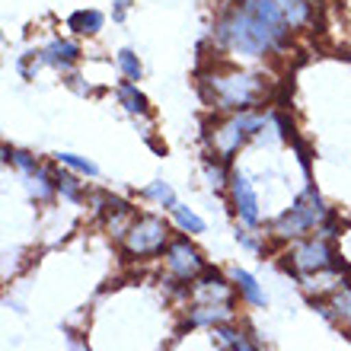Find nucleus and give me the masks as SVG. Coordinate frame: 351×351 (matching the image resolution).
Returning a JSON list of instances; mask_svg holds the SVG:
<instances>
[{"label":"nucleus","mask_w":351,"mask_h":351,"mask_svg":"<svg viewBox=\"0 0 351 351\" xmlns=\"http://www.w3.org/2000/svg\"><path fill=\"white\" fill-rule=\"evenodd\" d=\"M214 38H217L221 45L237 48V51L252 55V58L285 45V42L275 36V29L268 26V23H262V19L256 16L246 3H240L237 10H230V13H223V16L217 19V26H214Z\"/></svg>","instance_id":"nucleus-1"},{"label":"nucleus","mask_w":351,"mask_h":351,"mask_svg":"<svg viewBox=\"0 0 351 351\" xmlns=\"http://www.w3.org/2000/svg\"><path fill=\"white\" fill-rule=\"evenodd\" d=\"M208 99L223 112H250L265 96V84L256 74H211L204 80Z\"/></svg>","instance_id":"nucleus-2"},{"label":"nucleus","mask_w":351,"mask_h":351,"mask_svg":"<svg viewBox=\"0 0 351 351\" xmlns=\"http://www.w3.org/2000/svg\"><path fill=\"white\" fill-rule=\"evenodd\" d=\"M329 221V208L323 204V198L313 192V189H306L297 204L291 208L287 214H281L275 223V233L278 237H304L306 230H313L319 223Z\"/></svg>","instance_id":"nucleus-3"},{"label":"nucleus","mask_w":351,"mask_h":351,"mask_svg":"<svg viewBox=\"0 0 351 351\" xmlns=\"http://www.w3.org/2000/svg\"><path fill=\"white\" fill-rule=\"evenodd\" d=\"M262 125H265V121H262L259 115H252V112H237V115H230V119L223 121V125H217L214 134H211L214 154L230 163L233 154H237V150H240L243 144L262 128Z\"/></svg>","instance_id":"nucleus-4"},{"label":"nucleus","mask_w":351,"mask_h":351,"mask_svg":"<svg viewBox=\"0 0 351 351\" xmlns=\"http://www.w3.org/2000/svg\"><path fill=\"white\" fill-rule=\"evenodd\" d=\"M169 227L154 214H144L128 227L125 233V246H128L131 256H157L163 246H167Z\"/></svg>","instance_id":"nucleus-5"},{"label":"nucleus","mask_w":351,"mask_h":351,"mask_svg":"<svg viewBox=\"0 0 351 351\" xmlns=\"http://www.w3.org/2000/svg\"><path fill=\"white\" fill-rule=\"evenodd\" d=\"M291 259H294L297 271H304V275H316V271L339 268V256H335L329 240H323V237H313V240L300 243V246L291 252Z\"/></svg>","instance_id":"nucleus-6"},{"label":"nucleus","mask_w":351,"mask_h":351,"mask_svg":"<svg viewBox=\"0 0 351 351\" xmlns=\"http://www.w3.org/2000/svg\"><path fill=\"white\" fill-rule=\"evenodd\" d=\"M167 265L179 281H192V278H198L204 271L202 252L195 250L189 240H176L173 246H169L167 250Z\"/></svg>","instance_id":"nucleus-7"},{"label":"nucleus","mask_w":351,"mask_h":351,"mask_svg":"<svg viewBox=\"0 0 351 351\" xmlns=\"http://www.w3.org/2000/svg\"><path fill=\"white\" fill-rule=\"evenodd\" d=\"M230 192H233V204L243 214L246 223H259V198L252 192V182L246 176H233L230 179Z\"/></svg>","instance_id":"nucleus-8"},{"label":"nucleus","mask_w":351,"mask_h":351,"mask_svg":"<svg viewBox=\"0 0 351 351\" xmlns=\"http://www.w3.org/2000/svg\"><path fill=\"white\" fill-rule=\"evenodd\" d=\"M192 297L198 304H214V300H217V304H227V300H230V287L223 285V278L217 275V271H202L192 287Z\"/></svg>","instance_id":"nucleus-9"},{"label":"nucleus","mask_w":351,"mask_h":351,"mask_svg":"<svg viewBox=\"0 0 351 351\" xmlns=\"http://www.w3.org/2000/svg\"><path fill=\"white\" fill-rule=\"evenodd\" d=\"M80 58V48L74 45V42H67V38H58V42H51V45L42 51V61L51 67H71Z\"/></svg>","instance_id":"nucleus-10"},{"label":"nucleus","mask_w":351,"mask_h":351,"mask_svg":"<svg viewBox=\"0 0 351 351\" xmlns=\"http://www.w3.org/2000/svg\"><path fill=\"white\" fill-rule=\"evenodd\" d=\"M67 26L80 32V36H96L102 29V13L99 10H77L74 16L67 19Z\"/></svg>","instance_id":"nucleus-11"},{"label":"nucleus","mask_w":351,"mask_h":351,"mask_svg":"<svg viewBox=\"0 0 351 351\" xmlns=\"http://www.w3.org/2000/svg\"><path fill=\"white\" fill-rule=\"evenodd\" d=\"M230 316V304H198L189 316V326H198V323H221Z\"/></svg>","instance_id":"nucleus-12"},{"label":"nucleus","mask_w":351,"mask_h":351,"mask_svg":"<svg viewBox=\"0 0 351 351\" xmlns=\"http://www.w3.org/2000/svg\"><path fill=\"white\" fill-rule=\"evenodd\" d=\"M119 99L121 106H125V112H131V115H147V96L138 90L134 84H121L119 86Z\"/></svg>","instance_id":"nucleus-13"},{"label":"nucleus","mask_w":351,"mask_h":351,"mask_svg":"<svg viewBox=\"0 0 351 351\" xmlns=\"http://www.w3.org/2000/svg\"><path fill=\"white\" fill-rule=\"evenodd\" d=\"M233 281L240 285L243 297H246L250 304H256V306H262V304H265V294H262V291H259V285H256V278H252L250 271H240V268H237V271H233Z\"/></svg>","instance_id":"nucleus-14"},{"label":"nucleus","mask_w":351,"mask_h":351,"mask_svg":"<svg viewBox=\"0 0 351 351\" xmlns=\"http://www.w3.org/2000/svg\"><path fill=\"white\" fill-rule=\"evenodd\" d=\"M55 189H58V185H55V176L48 179V176L42 173V169H36V173H29V192L36 195L38 202H48Z\"/></svg>","instance_id":"nucleus-15"},{"label":"nucleus","mask_w":351,"mask_h":351,"mask_svg":"<svg viewBox=\"0 0 351 351\" xmlns=\"http://www.w3.org/2000/svg\"><path fill=\"white\" fill-rule=\"evenodd\" d=\"M204 173H208V179H211V185H227V160L223 157H208L204 160Z\"/></svg>","instance_id":"nucleus-16"},{"label":"nucleus","mask_w":351,"mask_h":351,"mask_svg":"<svg viewBox=\"0 0 351 351\" xmlns=\"http://www.w3.org/2000/svg\"><path fill=\"white\" fill-rule=\"evenodd\" d=\"M55 185H58V192L67 195L71 202H80L84 195H80V185H77V179L71 173H55Z\"/></svg>","instance_id":"nucleus-17"},{"label":"nucleus","mask_w":351,"mask_h":351,"mask_svg":"<svg viewBox=\"0 0 351 351\" xmlns=\"http://www.w3.org/2000/svg\"><path fill=\"white\" fill-rule=\"evenodd\" d=\"M58 160H61L64 167L77 169V173H86V176L99 173V169H96V163H90V160H84V157H77V154H58Z\"/></svg>","instance_id":"nucleus-18"},{"label":"nucleus","mask_w":351,"mask_h":351,"mask_svg":"<svg viewBox=\"0 0 351 351\" xmlns=\"http://www.w3.org/2000/svg\"><path fill=\"white\" fill-rule=\"evenodd\" d=\"M119 67L125 71V77H128V80H141V61L134 58V51H128V48H125V51H119Z\"/></svg>","instance_id":"nucleus-19"},{"label":"nucleus","mask_w":351,"mask_h":351,"mask_svg":"<svg viewBox=\"0 0 351 351\" xmlns=\"http://www.w3.org/2000/svg\"><path fill=\"white\" fill-rule=\"evenodd\" d=\"M173 211H176V221L182 223L185 230H192V233H204V221H202V217H198V214L185 211V208H179V204H176Z\"/></svg>","instance_id":"nucleus-20"},{"label":"nucleus","mask_w":351,"mask_h":351,"mask_svg":"<svg viewBox=\"0 0 351 351\" xmlns=\"http://www.w3.org/2000/svg\"><path fill=\"white\" fill-rule=\"evenodd\" d=\"M147 195L150 198H157V202H163L167 208H176V195H173V189H169L167 182H154L147 189Z\"/></svg>","instance_id":"nucleus-21"},{"label":"nucleus","mask_w":351,"mask_h":351,"mask_svg":"<svg viewBox=\"0 0 351 351\" xmlns=\"http://www.w3.org/2000/svg\"><path fill=\"white\" fill-rule=\"evenodd\" d=\"M332 310H339V316L351 319V291H342V294H335L332 300Z\"/></svg>","instance_id":"nucleus-22"},{"label":"nucleus","mask_w":351,"mask_h":351,"mask_svg":"<svg viewBox=\"0 0 351 351\" xmlns=\"http://www.w3.org/2000/svg\"><path fill=\"white\" fill-rule=\"evenodd\" d=\"M128 13V0H115V19H125Z\"/></svg>","instance_id":"nucleus-23"}]
</instances>
